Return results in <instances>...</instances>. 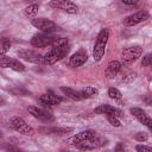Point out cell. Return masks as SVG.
I'll return each instance as SVG.
<instances>
[{
    "instance_id": "cell-9",
    "label": "cell",
    "mask_w": 152,
    "mask_h": 152,
    "mask_svg": "<svg viewBox=\"0 0 152 152\" xmlns=\"http://www.w3.org/2000/svg\"><path fill=\"white\" fill-rule=\"evenodd\" d=\"M147 19H150V13L147 11H139L131 15H127L124 19V25L125 26H134L142 21H146Z\"/></svg>"
},
{
    "instance_id": "cell-24",
    "label": "cell",
    "mask_w": 152,
    "mask_h": 152,
    "mask_svg": "<svg viewBox=\"0 0 152 152\" xmlns=\"http://www.w3.org/2000/svg\"><path fill=\"white\" fill-rule=\"evenodd\" d=\"M108 95H109V97L113 99V100H120V99L122 97L121 91H120L119 89L114 88V87H112V88L108 89Z\"/></svg>"
},
{
    "instance_id": "cell-18",
    "label": "cell",
    "mask_w": 152,
    "mask_h": 152,
    "mask_svg": "<svg viewBox=\"0 0 152 152\" xmlns=\"http://www.w3.org/2000/svg\"><path fill=\"white\" fill-rule=\"evenodd\" d=\"M39 101L44 104H49V106H55L62 102V99L52 93H45L39 97Z\"/></svg>"
},
{
    "instance_id": "cell-27",
    "label": "cell",
    "mask_w": 152,
    "mask_h": 152,
    "mask_svg": "<svg viewBox=\"0 0 152 152\" xmlns=\"http://www.w3.org/2000/svg\"><path fill=\"white\" fill-rule=\"evenodd\" d=\"M134 138H135V140H138V141H140V142H144V141H146V140L148 139V134L145 133V132H139V133L135 134Z\"/></svg>"
},
{
    "instance_id": "cell-26",
    "label": "cell",
    "mask_w": 152,
    "mask_h": 152,
    "mask_svg": "<svg viewBox=\"0 0 152 152\" xmlns=\"http://www.w3.org/2000/svg\"><path fill=\"white\" fill-rule=\"evenodd\" d=\"M151 64H152V55H151V53H146V55L142 57L141 65H142V66H151Z\"/></svg>"
},
{
    "instance_id": "cell-5",
    "label": "cell",
    "mask_w": 152,
    "mask_h": 152,
    "mask_svg": "<svg viewBox=\"0 0 152 152\" xmlns=\"http://www.w3.org/2000/svg\"><path fill=\"white\" fill-rule=\"evenodd\" d=\"M31 24L36 28H38L45 33H53L59 30V26L56 23H53L52 20L46 19V18H34L31 20Z\"/></svg>"
},
{
    "instance_id": "cell-8",
    "label": "cell",
    "mask_w": 152,
    "mask_h": 152,
    "mask_svg": "<svg viewBox=\"0 0 152 152\" xmlns=\"http://www.w3.org/2000/svg\"><path fill=\"white\" fill-rule=\"evenodd\" d=\"M49 6L51 8H56V10H62L69 14H76L77 13V5L75 2H72L71 0H51L49 2Z\"/></svg>"
},
{
    "instance_id": "cell-4",
    "label": "cell",
    "mask_w": 152,
    "mask_h": 152,
    "mask_svg": "<svg viewBox=\"0 0 152 152\" xmlns=\"http://www.w3.org/2000/svg\"><path fill=\"white\" fill-rule=\"evenodd\" d=\"M10 126L14 131H17L18 133H20V134L28 135V137H32L34 134V129L28 124H26V121L23 118H20V116H13V118H11Z\"/></svg>"
},
{
    "instance_id": "cell-14",
    "label": "cell",
    "mask_w": 152,
    "mask_h": 152,
    "mask_svg": "<svg viewBox=\"0 0 152 152\" xmlns=\"http://www.w3.org/2000/svg\"><path fill=\"white\" fill-rule=\"evenodd\" d=\"M95 135H96V131H94V129H86V131H81V132L74 134L72 137L68 138L66 139V142L75 145V144L82 142L84 140H88V139H90V138H93Z\"/></svg>"
},
{
    "instance_id": "cell-32",
    "label": "cell",
    "mask_w": 152,
    "mask_h": 152,
    "mask_svg": "<svg viewBox=\"0 0 152 152\" xmlns=\"http://www.w3.org/2000/svg\"><path fill=\"white\" fill-rule=\"evenodd\" d=\"M2 103H4V100H2V99H1V97H0V106H1V104H2Z\"/></svg>"
},
{
    "instance_id": "cell-17",
    "label": "cell",
    "mask_w": 152,
    "mask_h": 152,
    "mask_svg": "<svg viewBox=\"0 0 152 152\" xmlns=\"http://www.w3.org/2000/svg\"><path fill=\"white\" fill-rule=\"evenodd\" d=\"M121 66H122V64H121L119 61H116V59L110 61V62L107 64V68H106V71H104L106 76H107L108 78H114V77L119 74V71L121 70Z\"/></svg>"
},
{
    "instance_id": "cell-23",
    "label": "cell",
    "mask_w": 152,
    "mask_h": 152,
    "mask_svg": "<svg viewBox=\"0 0 152 152\" xmlns=\"http://www.w3.org/2000/svg\"><path fill=\"white\" fill-rule=\"evenodd\" d=\"M11 48V42L8 39H0V57L4 56Z\"/></svg>"
},
{
    "instance_id": "cell-21",
    "label": "cell",
    "mask_w": 152,
    "mask_h": 152,
    "mask_svg": "<svg viewBox=\"0 0 152 152\" xmlns=\"http://www.w3.org/2000/svg\"><path fill=\"white\" fill-rule=\"evenodd\" d=\"M83 99H93L99 95V89L95 87H86L82 90H80Z\"/></svg>"
},
{
    "instance_id": "cell-31",
    "label": "cell",
    "mask_w": 152,
    "mask_h": 152,
    "mask_svg": "<svg viewBox=\"0 0 152 152\" xmlns=\"http://www.w3.org/2000/svg\"><path fill=\"white\" fill-rule=\"evenodd\" d=\"M116 150H118V151H119V150H125V147H124L121 144H119V145L116 146Z\"/></svg>"
},
{
    "instance_id": "cell-7",
    "label": "cell",
    "mask_w": 152,
    "mask_h": 152,
    "mask_svg": "<svg viewBox=\"0 0 152 152\" xmlns=\"http://www.w3.org/2000/svg\"><path fill=\"white\" fill-rule=\"evenodd\" d=\"M107 144V139L104 138H101V137H93L88 140H84L82 142H78V144H75L76 147L78 150H83V151H90V150H95V148H99V147H102Z\"/></svg>"
},
{
    "instance_id": "cell-33",
    "label": "cell",
    "mask_w": 152,
    "mask_h": 152,
    "mask_svg": "<svg viewBox=\"0 0 152 152\" xmlns=\"http://www.w3.org/2000/svg\"><path fill=\"white\" fill-rule=\"evenodd\" d=\"M0 137H1V132H0Z\"/></svg>"
},
{
    "instance_id": "cell-15",
    "label": "cell",
    "mask_w": 152,
    "mask_h": 152,
    "mask_svg": "<svg viewBox=\"0 0 152 152\" xmlns=\"http://www.w3.org/2000/svg\"><path fill=\"white\" fill-rule=\"evenodd\" d=\"M96 114H104V115H114V116H124V112L119 108H115L110 104H100L95 108Z\"/></svg>"
},
{
    "instance_id": "cell-6",
    "label": "cell",
    "mask_w": 152,
    "mask_h": 152,
    "mask_svg": "<svg viewBox=\"0 0 152 152\" xmlns=\"http://www.w3.org/2000/svg\"><path fill=\"white\" fill-rule=\"evenodd\" d=\"M142 55V48L140 45H133L125 48L121 52V61L124 64H129L132 62H135L140 56Z\"/></svg>"
},
{
    "instance_id": "cell-30",
    "label": "cell",
    "mask_w": 152,
    "mask_h": 152,
    "mask_svg": "<svg viewBox=\"0 0 152 152\" xmlns=\"http://www.w3.org/2000/svg\"><path fill=\"white\" fill-rule=\"evenodd\" d=\"M124 4H126V5H135L139 0H121Z\"/></svg>"
},
{
    "instance_id": "cell-22",
    "label": "cell",
    "mask_w": 152,
    "mask_h": 152,
    "mask_svg": "<svg viewBox=\"0 0 152 152\" xmlns=\"http://www.w3.org/2000/svg\"><path fill=\"white\" fill-rule=\"evenodd\" d=\"M38 10H39V5H37V4H31V5H28L27 7H25L24 13H25V15H26L27 18H33V17L38 13Z\"/></svg>"
},
{
    "instance_id": "cell-13",
    "label": "cell",
    "mask_w": 152,
    "mask_h": 152,
    "mask_svg": "<svg viewBox=\"0 0 152 152\" xmlns=\"http://www.w3.org/2000/svg\"><path fill=\"white\" fill-rule=\"evenodd\" d=\"M27 109H28L30 114H32V116H34L36 119H38L40 121L49 122V121L53 120V115L50 112H48V110H45L43 108H38L36 106H30Z\"/></svg>"
},
{
    "instance_id": "cell-29",
    "label": "cell",
    "mask_w": 152,
    "mask_h": 152,
    "mask_svg": "<svg viewBox=\"0 0 152 152\" xmlns=\"http://www.w3.org/2000/svg\"><path fill=\"white\" fill-rule=\"evenodd\" d=\"M135 150H137V151H139V152H150L152 148H151L150 146H145V145H138V146L135 147Z\"/></svg>"
},
{
    "instance_id": "cell-20",
    "label": "cell",
    "mask_w": 152,
    "mask_h": 152,
    "mask_svg": "<svg viewBox=\"0 0 152 152\" xmlns=\"http://www.w3.org/2000/svg\"><path fill=\"white\" fill-rule=\"evenodd\" d=\"M61 91H62L64 95H66L69 99H71V100H75V101L83 100L81 93H80L78 90H75V89L70 88V87H61Z\"/></svg>"
},
{
    "instance_id": "cell-2",
    "label": "cell",
    "mask_w": 152,
    "mask_h": 152,
    "mask_svg": "<svg viewBox=\"0 0 152 152\" xmlns=\"http://www.w3.org/2000/svg\"><path fill=\"white\" fill-rule=\"evenodd\" d=\"M108 38H109V30L108 28H102L94 43V48H93V57L95 61H100L106 51V46L108 43Z\"/></svg>"
},
{
    "instance_id": "cell-25",
    "label": "cell",
    "mask_w": 152,
    "mask_h": 152,
    "mask_svg": "<svg viewBox=\"0 0 152 152\" xmlns=\"http://www.w3.org/2000/svg\"><path fill=\"white\" fill-rule=\"evenodd\" d=\"M107 118H108V121H109V124H110L112 126H114V127H120V126H121V122H120V120H119L118 116L107 115Z\"/></svg>"
},
{
    "instance_id": "cell-11",
    "label": "cell",
    "mask_w": 152,
    "mask_h": 152,
    "mask_svg": "<svg viewBox=\"0 0 152 152\" xmlns=\"http://www.w3.org/2000/svg\"><path fill=\"white\" fill-rule=\"evenodd\" d=\"M18 56L26 61V62H31V63H36V64H39V63H43V56L39 55L38 52L33 51V50H30V49H21L18 51Z\"/></svg>"
},
{
    "instance_id": "cell-28",
    "label": "cell",
    "mask_w": 152,
    "mask_h": 152,
    "mask_svg": "<svg viewBox=\"0 0 152 152\" xmlns=\"http://www.w3.org/2000/svg\"><path fill=\"white\" fill-rule=\"evenodd\" d=\"M137 78V72H131V74H128L127 76H125L124 77V80H122V82L124 83H131L133 80H135Z\"/></svg>"
},
{
    "instance_id": "cell-19",
    "label": "cell",
    "mask_w": 152,
    "mask_h": 152,
    "mask_svg": "<svg viewBox=\"0 0 152 152\" xmlns=\"http://www.w3.org/2000/svg\"><path fill=\"white\" fill-rule=\"evenodd\" d=\"M40 131L44 134H58V135H62V134H66V133L72 132V128L71 127H48V128H40Z\"/></svg>"
},
{
    "instance_id": "cell-10",
    "label": "cell",
    "mask_w": 152,
    "mask_h": 152,
    "mask_svg": "<svg viewBox=\"0 0 152 152\" xmlns=\"http://www.w3.org/2000/svg\"><path fill=\"white\" fill-rule=\"evenodd\" d=\"M0 66L1 68H10L14 71H24L25 70V65L19 59L7 57L5 55L0 57Z\"/></svg>"
},
{
    "instance_id": "cell-3",
    "label": "cell",
    "mask_w": 152,
    "mask_h": 152,
    "mask_svg": "<svg viewBox=\"0 0 152 152\" xmlns=\"http://www.w3.org/2000/svg\"><path fill=\"white\" fill-rule=\"evenodd\" d=\"M58 37L53 36L52 33H45V32H42V33H36L32 36L30 43L32 46L34 48H45V46H49V45H52L56 40H57Z\"/></svg>"
},
{
    "instance_id": "cell-1",
    "label": "cell",
    "mask_w": 152,
    "mask_h": 152,
    "mask_svg": "<svg viewBox=\"0 0 152 152\" xmlns=\"http://www.w3.org/2000/svg\"><path fill=\"white\" fill-rule=\"evenodd\" d=\"M70 46L69 43L65 38H61L58 37L57 40L53 43V48L45 53V56L43 57V63L46 65H52L57 62H59L61 59H63L68 53H69Z\"/></svg>"
},
{
    "instance_id": "cell-12",
    "label": "cell",
    "mask_w": 152,
    "mask_h": 152,
    "mask_svg": "<svg viewBox=\"0 0 152 152\" xmlns=\"http://www.w3.org/2000/svg\"><path fill=\"white\" fill-rule=\"evenodd\" d=\"M129 112L132 113V115H133L140 124L145 125L148 129L152 128V120H151V118L145 113V110H142V109L139 108V107H132V108L129 109Z\"/></svg>"
},
{
    "instance_id": "cell-16",
    "label": "cell",
    "mask_w": 152,
    "mask_h": 152,
    "mask_svg": "<svg viewBox=\"0 0 152 152\" xmlns=\"http://www.w3.org/2000/svg\"><path fill=\"white\" fill-rule=\"evenodd\" d=\"M87 59H88L87 52L83 51V50H80V51L75 52V53L70 57V59H69V65H70L71 68H78V66L83 65V64L87 62Z\"/></svg>"
}]
</instances>
